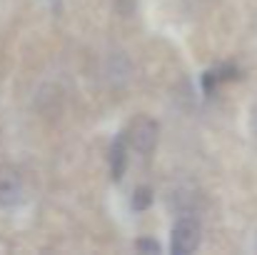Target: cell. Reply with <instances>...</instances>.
I'll list each match as a JSON object with an SVG mask.
<instances>
[{"instance_id": "obj_1", "label": "cell", "mask_w": 257, "mask_h": 255, "mask_svg": "<svg viewBox=\"0 0 257 255\" xmlns=\"http://www.w3.org/2000/svg\"><path fill=\"white\" fill-rule=\"evenodd\" d=\"M200 223L195 218H182L177 220V225L172 228V240H170V250L172 255H187L192 253L200 245Z\"/></svg>"}, {"instance_id": "obj_2", "label": "cell", "mask_w": 257, "mask_h": 255, "mask_svg": "<svg viewBox=\"0 0 257 255\" xmlns=\"http://www.w3.org/2000/svg\"><path fill=\"white\" fill-rule=\"evenodd\" d=\"M125 143H130L138 153H150L158 143V123L150 118L133 120L127 133H125Z\"/></svg>"}, {"instance_id": "obj_3", "label": "cell", "mask_w": 257, "mask_h": 255, "mask_svg": "<svg viewBox=\"0 0 257 255\" xmlns=\"http://www.w3.org/2000/svg\"><path fill=\"white\" fill-rule=\"evenodd\" d=\"M23 198L20 173L10 165H0V205H15Z\"/></svg>"}, {"instance_id": "obj_4", "label": "cell", "mask_w": 257, "mask_h": 255, "mask_svg": "<svg viewBox=\"0 0 257 255\" xmlns=\"http://www.w3.org/2000/svg\"><path fill=\"white\" fill-rule=\"evenodd\" d=\"M125 165H127V155H125V135H122L110 148V175H112V180H120L122 178Z\"/></svg>"}, {"instance_id": "obj_5", "label": "cell", "mask_w": 257, "mask_h": 255, "mask_svg": "<svg viewBox=\"0 0 257 255\" xmlns=\"http://www.w3.org/2000/svg\"><path fill=\"white\" fill-rule=\"evenodd\" d=\"M150 203H153V190L148 188V185H143V188H138L135 193H133V208L135 210H148L150 208Z\"/></svg>"}, {"instance_id": "obj_6", "label": "cell", "mask_w": 257, "mask_h": 255, "mask_svg": "<svg viewBox=\"0 0 257 255\" xmlns=\"http://www.w3.org/2000/svg\"><path fill=\"white\" fill-rule=\"evenodd\" d=\"M138 250H140V253H160V245H158V243H155V240H140V243H138Z\"/></svg>"}]
</instances>
